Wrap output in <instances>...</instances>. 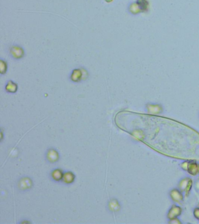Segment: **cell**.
<instances>
[{"label":"cell","mask_w":199,"mask_h":224,"mask_svg":"<svg viewBox=\"0 0 199 224\" xmlns=\"http://www.w3.org/2000/svg\"><path fill=\"white\" fill-rule=\"evenodd\" d=\"M181 168L192 176L199 174V164L195 161H184L180 165Z\"/></svg>","instance_id":"cell-1"},{"label":"cell","mask_w":199,"mask_h":224,"mask_svg":"<svg viewBox=\"0 0 199 224\" xmlns=\"http://www.w3.org/2000/svg\"><path fill=\"white\" fill-rule=\"evenodd\" d=\"M193 185V181L190 177H185L182 179L179 183L178 188L181 192L183 193L186 197H187L191 191Z\"/></svg>","instance_id":"cell-2"},{"label":"cell","mask_w":199,"mask_h":224,"mask_svg":"<svg viewBox=\"0 0 199 224\" xmlns=\"http://www.w3.org/2000/svg\"><path fill=\"white\" fill-rule=\"evenodd\" d=\"M145 109L151 115H160L163 111V106L157 103H147L145 105Z\"/></svg>","instance_id":"cell-3"},{"label":"cell","mask_w":199,"mask_h":224,"mask_svg":"<svg viewBox=\"0 0 199 224\" xmlns=\"http://www.w3.org/2000/svg\"><path fill=\"white\" fill-rule=\"evenodd\" d=\"M182 212V209L180 206L173 204L169 209V211L167 214V218L169 219V220L172 219L174 218H178L181 215Z\"/></svg>","instance_id":"cell-4"},{"label":"cell","mask_w":199,"mask_h":224,"mask_svg":"<svg viewBox=\"0 0 199 224\" xmlns=\"http://www.w3.org/2000/svg\"><path fill=\"white\" fill-rule=\"evenodd\" d=\"M10 51V55L15 59H22L24 55V50L19 46H13Z\"/></svg>","instance_id":"cell-5"},{"label":"cell","mask_w":199,"mask_h":224,"mask_svg":"<svg viewBox=\"0 0 199 224\" xmlns=\"http://www.w3.org/2000/svg\"><path fill=\"white\" fill-rule=\"evenodd\" d=\"M170 199L176 203H180L182 202L184 199V196L183 193L179 189L174 188L170 192Z\"/></svg>","instance_id":"cell-6"},{"label":"cell","mask_w":199,"mask_h":224,"mask_svg":"<svg viewBox=\"0 0 199 224\" xmlns=\"http://www.w3.org/2000/svg\"><path fill=\"white\" fill-rule=\"evenodd\" d=\"M85 71V70L82 71L79 68L74 69L70 75V79L74 82H78L81 81L84 78V72Z\"/></svg>","instance_id":"cell-7"},{"label":"cell","mask_w":199,"mask_h":224,"mask_svg":"<svg viewBox=\"0 0 199 224\" xmlns=\"http://www.w3.org/2000/svg\"><path fill=\"white\" fill-rule=\"evenodd\" d=\"M46 158L49 162L54 163L59 160V155L58 152L54 149H50L47 152Z\"/></svg>","instance_id":"cell-8"},{"label":"cell","mask_w":199,"mask_h":224,"mask_svg":"<svg viewBox=\"0 0 199 224\" xmlns=\"http://www.w3.org/2000/svg\"><path fill=\"white\" fill-rule=\"evenodd\" d=\"M32 186V180L28 177L22 178L19 182V187L22 190H25L31 188Z\"/></svg>","instance_id":"cell-9"},{"label":"cell","mask_w":199,"mask_h":224,"mask_svg":"<svg viewBox=\"0 0 199 224\" xmlns=\"http://www.w3.org/2000/svg\"><path fill=\"white\" fill-rule=\"evenodd\" d=\"M6 90L7 92L14 93L18 90V85L16 83L10 80L6 84Z\"/></svg>","instance_id":"cell-10"},{"label":"cell","mask_w":199,"mask_h":224,"mask_svg":"<svg viewBox=\"0 0 199 224\" xmlns=\"http://www.w3.org/2000/svg\"><path fill=\"white\" fill-rule=\"evenodd\" d=\"M75 180V175L71 172H67L63 175V180L67 184L71 183Z\"/></svg>","instance_id":"cell-11"},{"label":"cell","mask_w":199,"mask_h":224,"mask_svg":"<svg viewBox=\"0 0 199 224\" xmlns=\"http://www.w3.org/2000/svg\"><path fill=\"white\" fill-rule=\"evenodd\" d=\"M63 175L62 170L59 169L54 170L52 172V177L55 181H60L63 179Z\"/></svg>","instance_id":"cell-12"},{"label":"cell","mask_w":199,"mask_h":224,"mask_svg":"<svg viewBox=\"0 0 199 224\" xmlns=\"http://www.w3.org/2000/svg\"><path fill=\"white\" fill-rule=\"evenodd\" d=\"M131 134L135 139H139V140L143 139H144L143 137L144 136V133L143 132V131L140 130H137L133 131Z\"/></svg>","instance_id":"cell-13"},{"label":"cell","mask_w":199,"mask_h":224,"mask_svg":"<svg viewBox=\"0 0 199 224\" xmlns=\"http://www.w3.org/2000/svg\"><path fill=\"white\" fill-rule=\"evenodd\" d=\"M141 12H143V11L138 3L134 4L130 7V12L133 14H137Z\"/></svg>","instance_id":"cell-14"},{"label":"cell","mask_w":199,"mask_h":224,"mask_svg":"<svg viewBox=\"0 0 199 224\" xmlns=\"http://www.w3.org/2000/svg\"><path fill=\"white\" fill-rule=\"evenodd\" d=\"M110 207L113 211H117L120 208V206L116 200H112L110 203Z\"/></svg>","instance_id":"cell-15"},{"label":"cell","mask_w":199,"mask_h":224,"mask_svg":"<svg viewBox=\"0 0 199 224\" xmlns=\"http://www.w3.org/2000/svg\"><path fill=\"white\" fill-rule=\"evenodd\" d=\"M7 70V65L6 61L2 60H0V73L1 74H4L6 73Z\"/></svg>","instance_id":"cell-16"},{"label":"cell","mask_w":199,"mask_h":224,"mask_svg":"<svg viewBox=\"0 0 199 224\" xmlns=\"http://www.w3.org/2000/svg\"><path fill=\"white\" fill-rule=\"evenodd\" d=\"M169 223H170V224H181V222L179 220L178 218H174L172 219H170L169 220Z\"/></svg>","instance_id":"cell-17"},{"label":"cell","mask_w":199,"mask_h":224,"mask_svg":"<svg viewBox=\"0 0 199 224\" xmlns=\"http://www.w3.org/2000/svg\"><path fill=\"white\" fill-rule=\"evenodd\" d=\"M194 216L195 217V218H196L197 220L199 221V208L197 207L194 209Z\"/></svg>","instance_id":"cell-18"},{"label":"cell","mask_w":199,"mask_h":224,"mask_svg":"<svg viewBox=\"0 0 199 224\" xmlns=\"http://www.w3.org/2000/svg\"><path fill=\"white\" fill-rule=\"evenodd\" d=\"M197 207H199V204H198V206H197Z\"/></svg>","instance_id":"cell-19"}]
</instances>
